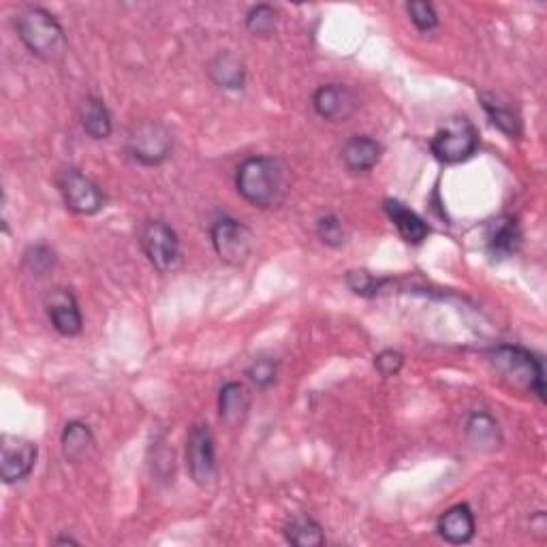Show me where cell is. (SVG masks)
Returning a JSON list of instances; mask_svg holds the SVG:
<instances>
[{"mask_svg": "<svg viewBox=\"0 0 547 547\" xmlns=\"http://www.w3.org/2000/svg\"><path fill=\"white\" fill-rule=\"evenodd\" d=\"M236 189L250 206L274 208L287 195V169L274 156H248L236 169Z\"/></svg>", "mask_w": 547, "mask_h": 547, "instance_id": "6da1fadb", "label": "cell"}, {"mask_svg": "<svg viewBox=\"0 0 547 547\" xmlns=\"http://www.w3.org/2000/svg\"><path fill=\"white\" fill-rule=\"evenodd\" d=\"M15 30L30 54L41 60L56 62L67 52L65 28L56 15L43 7H28L15 18Z\"/></svg>", "mask_w": 547, "mask_h": 547, "instance_id": "7a4b0ae2", "label": "cell"}, {"mask_svg": "<svg viewBox=\"0 0 547 547\" xmlns=\"http://www.w3.org/2000/svg\"><path fill=\"white\" fill-rule=\"evenodd\" d=\"M490 364L509 385L545 400V370L535 353L518 345H500L492 349Z\"/></svg>", "mask_w": 547, "mask_h": 547, "instance_id": "3957f363", "label": "cell"}, {"mask_svg": "<svg viewBox=\"0 0 547 547\" xmlns=\"http://www.w3.org/2000/svg\"><path fill=\"white\" fill-rule=\"evenodd\" d=\"M430 148L436 159L445 165L464 163L479 148V131L468 118H451L434 133Z\"/></svg>", "mask_w": 547, "mask_h": 547, "instance_id": "277c9868", "label": "cell"}, {"mask_svg": "<svg viewBox=\"0 0 547 547\" xmlns=\"http://www.w3.org/2000/svg\"><path fill=\"white\" fill-rule=\"evenodd\" d=\"M127 150L131 159L139 165L159 167L174 152V135L163 122L144 120L131 129L127 137Z\"/></svg>", "mask_w": 547, "mask_h": 547, "instance_id": "5b68a950", "label": "cell"}, {"mask_svg": "<svg viewBox=\"0 0 547 547\" xmlns=\"http://www.w3.org/2000/svg\"><path fill=\"white\" fill-rule=\"evenodd\" d=\"M56 186L62 201H65V206L75 214L92 216L105 208L107 199L103 189L80 169H62L56 178Z\"/></svg>", "mask_w": 547, "mask_h": 547, "instance_id": "8992f818", "label": "cell"}, {"mask_svg": "<svg viewBox=\"0 0 547 547\" xmlns=\"http://www.w3.org/2000/svg\"><path fill=\"white\" fill-rule=\"evenodd\" d=\"M139 244L150 265L161 274L171 272L180 261V238L165 221H148L139 231Z\"/></svg>", "mask_w": 547, "mask_h": 547, "instance_id": "52a82bcc", "label": "cell"}, {"mask_svg": "<svg viewBox=\"0 0 547 547\" xmlns=\"http://www.w3.org/2000/svg\"><path fill=\"white\" fill-rule=\"evenodd\" d=\"M218 259L227 265H242L253 253V231L236 218H218L210 231Z\"/></svg>", "mask_w": 547, "mask_h": 547, "instance_id": "ba28073f", "label": "cell"}, {"mask_svg": "<svg viewBox=\"0 0 547 547\" xmlns=\"http://www.w3.org/2000/svg\"><path fill=\"white\" fill-rule=\"evenodd\" d=\"M186 466L199 488H208L216 479V443L210 426L195 424L186 436Z\"/></svg>", "mask_w": 547, "mask_h": 547, "instance_id": "9c48e42d", "label": "cell"}, {"mask_svg": "<svg viewBox=\"0 0 547 547\" xmlns=\"http://www.w3.org/2000/svg\"><path fill=\"white\" fill-rule=\"evenodd\" d=\"M37 443L18 434H3L0 439V479L5 483L24 481L37 464Z\"/></svg>", "mask_w": 547, "mask_h": 547, "instance_id": "30bf717a", "label": "cell"}, {"mask_svg": "<svg viewBox=\"0 0 547 547\" xmlns=\"http://www.w3.org/2000/svg\"><path fill=\"white\" fill-rule=\"evenodd\" d=\"M312 107L327 122H345L357 112L359 101L349 86L325 84L312 95Z\"/></svg>", "mask_w": 547, "mask_h": 547, "instance_id": "8fae6325", "label": "cell"}, {"mask_svg": "<svg viewBox=\"0 0 547 547\" xmlns=\"http://www.w3.org/2000/svg\"><path fill=\"white\" fill-rule=\"evenodd\" d=\"M45 310H48L50 323L60 336L75 338L84 330V317L80 304H77L75 295L69 289H56L48 302H45Z\"/></svg>", "mask_w": 547, "mask_h": 547, "instance_id": "7c38bea8", "label": "cell"}, {"mask_svg": "<svg viewBox=\"0 0 547 547\" xmlns=\"http://www.w3.org/2000/svg\"><path fill=\"white\" fill-rule=\"evenodd\" d=\"M250 404L253 396L248 387L240 381H229L218 392V417L227 428H240L250 413Z\"/></svg>", "mask_w": 547, "mask_h": 547, "instance_id": "4fadbf2b", "label": "cell"}, {"mask_svg": "<svg viewBox=\"0 0 547 547\" xmlns=\"http://www.w3.org/2000/svg\"><path fill=\"white\" fill-rule=\"evenodd\" d=\"M436 530L443 541L451 545H466L475 537V513L468 505H453L445 513H441L439 522H436Z\"/></svg>", "mask_w": 547, "mask_h": 547, "instance_id": "5bb4252c", "label": "cell"}, {"mask_svg": "<svg viewBox=\"0 0 547 547\" xmlns=\"http://www.w3.org/2000/svg\"><path fill=\"white\" fill-rule=\"evenodd\" d=\"M524 244V233L520 223L511 216H500L490 225L488 233V253L494 259H511L520 253Z\"/></svg>", "mask_w": 547, "mask_h": 547, "instance_id": "9a60e30c", "label": "cell"}, {"mask_svg": "<svg viewBox=\"0 0 547 547\" xmlns=\"http://www.w3.org/2000/svg\"><path fill=\"white\" fill-rule=\"evenodd\" d=\"M383 208H385L387 218L394 223V227L400 233V238L406 244L419 246V244H424V240H428V236H430L428 223L417 212H413L411 208H406L402 201L385 199Z\"/></svg>", "mask_w": 547, "mask_h": 547, "instance_id": "2e32d148", "label": "cell"}, {"mask_svg": "<svg viewBox=\"0 0 547 547\" xmlns=\"http://www.w3.org/2000/svg\"><path fill=\"white\" fill-rule=\"evenodd\" d=\"M342 163L347 165L353 174H368L379 165L383 156V146L370 135H355L342 146Z\"/></svg>", "mask_w": 547, "mask_h": 547, "instance_id": "e0dca14e", "label": "cell"}, {"mask_svg": "<svg viewBox=\"0 0 547 547\" xmlns=\"http://www.w3.org/2000/svg\"><path fill=\"white\" fill-rule=\"evenodd\" d=\"M466 439L475 449L494 451L503 443V434H500L498 421L488 411H475L468 415L464 424Z\"/></svg>", "mask_w": 547, "mask_h": 547, "instance_id": "ac0fdd59", "label": "cell"}, {"mask_svg": "<svg viewBox=\"0 0 547 547\" xmlns=\"http://www.w3.org/2000/svg\"><path fill=\"white\" fill-rule=\"evenodd\" d=\"M210 80L223 90H242L246 84L244 60L233 52H221L210 62Z\"/></svg>", "mask_w": 547, "mask_h": 547, "instance_id": "d6986e66", "label": "cell"}, {"mask_svg": "<svg viewBox=\"0 0 547 547\" xmlns=\"http://www.w3.org/2000/svg\"><path fill=\"white\" fill-rule=\"evenodd\" d=\"M60 445L69 462H84V458H88L90 451L95 449V434L84 421L73 419L62 430Z\"/></svg>", "mask_w": 547, "mask_h": 547, "instance_id": "ffe728a7", "label": "cell"}, {"mask_svg": "<svg viewBox=\"0 0 547 547\" xmlns=\"http://www.w3.org/2000/svg\"><path fill=\"white\" fill-rule=\"evenodd\" d=\"M80 122H82V129L88 137L97 139V142H101V139H107L109 135H112V114H109V109L105 105V101L97 99V97H86L82 107H80Z\"/></svg>", "mask_w": 547, "mask_h": 547, "instance_id": "44dd1931", "label": "cell"}, {"mask_svg": "<svg viewBox=\"0 0 547 547\" xmlns=\"http://www.w3.org/2000/svg\"><path fill=\"white\" fill-rule=\"evenodd\" d=\"M285 539L295 547H319L325 545L323 526L310 515H295L285 526Z\"/></svg>", "mask_w": 547, "mask_h": 547, "instance_id": "7402d4cb", "label": "cell"}, {"mask_svg": "<svg viewBox=\"0 0 547 547\" xmlns=\"http://www.w3.org/2000/svg\"><path fill=\"white\" fill-rule=\"evenodd\" d=\"M481 105L486 109L490 122L496 129L503 131L509 137H520L522 135V120L515 109H511L507 103H500L492 95H481Z\"/></svg>", "mask_w": 547, "mask_h": 547, "instance_id": "603a6c76", "label": "cell"}, {"mask_svg": "<svg viewBox=\"0 0 547 547\" xmlns=\"http://www.w3.org/2000/svg\"><path fill=\"white\" fill-rule=\"evenodd\" d=\"M278 22V13L272 5H257L246 13V30L253 37L268 39L274 35Z\"/></svg>", "mask_w": 547, "mask_h": 547, "instance_id": "cb8c5ba5", "label": "cell"}, {"mask_svg": "<svg viewBox=\"0 0 547 547\" xmlns=\"http://www.w3.org/2000/svg\"><path fill=\"white\" fill-rule=\"evenodd\" d=\"M24 265L30 274L45 276L56 265V253L48 244H37L30 246L24 253Z\"/></svg>", "mask_w": 547, "mask_h": 547, "instance_id": "d4e9b609", "label": "cell"}, {"mask_svg": "<svg viewBox=\"0 0 547 547\" xmlns=\"http://www.w3.org/2000/svg\"><path fill=\"white\" fill-rule=\"evenodd\" d=\"M406 13H409V18L419 33H432V30L439 28V13H436L434 5L426 3V0L406 3Z\"/></svg>", "mask_w": 547, "mask_h": 547, "instance_id": "484cf974", "label": "cell"}, {"mask_svg": "<svg viewBox=\"0 0 547 547\" xmlns=\"http://www.w3.org/2000/svg\"><path fill=\"white\" fill-rule=\"evenodd\" d=\"M345 283L355 295H362V298H374V295L383 289L387 280L377 278L366 270H351L345 276Z\"/></svg>", "mask_w": 547, "mask_h": 547, "instance_id": "4316f807", "label": "cell"}, {"mask_svg": "<svg viewBox=\"0 0 547 547\" xmlns=\"http://www.w3.org/2000/svg\"><path fill=\"white\" fill-rule=\"evenodd\" d=\"M317 233H319V240L330 248H340L347 242V229H345V225H342L340 218L334 214H327V216L319 218Z\"/></svg>", "mask_w": 547, "mask_h": 547, "instance_id": "83f0119b", "label": "cell"}, {"mask_svg": "<svg viewBox=\"0 0 547 547\" xmlns=\"http://www.w3.org/2000/svg\"><path fill=\"white\" fill-rule=\"evenodd\" d=\"M246 377L250 379V383H255L257 387L268 389L278 379V364L274 362V359H268V357L255 359V362L248 366Z\"/></svg>", "mask_w": 547, "mask_h": 547, "instance_id": "f1b7e54d", "label": "cell"}, {"mask_svg": "<svg viewBox=\"0 0 547 547\" xmlns=\"http://www.w3.org/2000/svg\"><path fill=\"white\" fill-rule=\"evenodd\" d=\"M402 366H404V355L396 349H385L377 357H374V368H377L381 377H385V379L398 377Z\"/></svg>", "mask_w": 547, "mask_h": 547, "instance_id": "f546056e", "label": "cell"}, {"mask_svg": "<svg viewBox=\"0 0 547 547\" xmlns=\"http://www.w3.org/2000/svg\"><path fill=\"white\" fill-rule=\"evenodd\" d=\"M54 543H58V545H67V543L77 545V539H73V537H58V539H54Z\"/></svg>", "mask_w": 547, "mask_h": 547, "instance_id": "4dcf8cb0", "label": "cell"}]
</instances>
